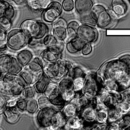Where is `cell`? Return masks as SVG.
<instances>
[{"mask_svg": "<svg viewBox=\"0 0 130 130\" xmlns=\"http://www.w3.org/2000/svg\"><path fill=\"white\" fill-rule=\"evenodd\" d=\"M101 84L104 79L114 81L120 92L130 88V55H124L117 59H113L103 65L97 73Z\"/></svg>", "mask_w": 130, "mask_h": 130, "instance_id": "6da1fadb", "label": "cell"}, {"mask_svg": "<svg viewBox=\"0 0 130 130\" xmlns=\"http://www.w3.org/2000/svg\"><path fill=\"white\" fill-rule=\"evenodd\" d=\"M26 86L19 75L1 73L0 91L2 94L12 97L21 96Z\"/></svg>", "mask_w": 130, "mask_h": 130, "instance_id": "7a4b0ae2", "label": "cell"}, {"mask_svg": "<svg viewBox=\"0 0 130 130\" xmlns=\"http://www.w3.org/2000/svg\"><path fill=\"white\" fill-rule=\"evenodd\" d=\"M20 28L31 38L43 40L50 33V28L43 21L34 19H27L24 21Z\"/></svg>", "mask_w": 130, "mask_h": 130, "instance_id": "3957f363", "label": "cell"}, {"mask_svg": "<svg viewBox=\"0 0 130 130\" xmlns=\"http://www.w3.org/2000/svg\"><path fill=\"white\" fill-rule=\"evenodd\" d=\"M72 64L68 61L60 60L56 62L47 63L44 66V73H46L53 81H61L63 78L69 75Z\"/></svg>", "mask_w": 130, "mask_h": 130, "instance_id": "277c9868", "label": "cell"}, {"mask_svg": "<svg viewBox=\"0 0 130 130\" xmlns=\"http://www.w3.org/2000/svg\"><path fill=\"white\" fill-rule=\"evenodd\" d=\"M91 14L95 20L97 26L100 28L109 27L117 18L112 9L108 11L102 5H94L91 11Z\"/></svg>", "mask_w": 130, "mask_h": 130, "instance_id": "5b68a950", "label": "cell"}, {"mask_svg": "<svg viewBox=\"0 0 130 130\" xmlns=\"http://www.w3.org/2000/svg\"><path fill=\"white\" fill-rule=\"evenodd\" d=\"M23 66L21 65L17 57L9 54H1L0 56V71L2 74H11L18 75Z\"/></svg>", "mask_w": 130, "mask_h": 130, "instance_id": "8992f818", "label": "cell"}, {"mask_svg": "<svg viewBox=\"0 0 130 130\" xmlns=\"http://www.w3.org/2000/svg\"><path fill=\"white\" fill-rule=\"evenodd\" d=\"M30 37L20 28L14 29L8 34V46L14 51L21 50L29 43Z\"/></svg>", "mask_w": 130, "mask_h": 130, "instance_id": "52a82bcc", "label": "cell"}, {"mask_svg": "<svg viewBox=\"0 0 130 130\" xmlns=\"http://www.w3.org/2000/svg\"><path fill=\"white\" fill-rule=\"evenodd\" d=\"M102 85L101 84L97 73L86 74L85 86L82 90V94L88 98L93 100L98 95Z\"/></svg>", "mask_w": 130, "mask_h": 130, "instance_id": "ba28073f", "label": "cell"}, {"mask_svg": "<svg viewBox=\"0 0 130 130\" xmlns=\"http://www.w3.org/2000/svg\"><path fill=\"white\" fill-rule=\"evenodd\" d=\"M64 47L63 41L59 40L56 45L45 48L41 53V58L47 63L59 62L62 60Z\"/></svg>", "mask_w": 130, "mask_h": 130, "instance_id": "9c48e42d", "label": "cell"}, {"mask_svg": "<svg viewBox=\"0 0 130 130\" xmlns=\"http://www.w3.org/2000/svg\"><path fill=\"white\" fill-rule=\"evenodd\" d=\"M58 85L61 95L66 103L72 101L75 98L76 92L73 88V79L70 76L63 78L59 81Z\"/></svg>", "mask_w": 130, "mask_h": 130, "instance_id": "30bf717a", "label": "cell"}, {"mask_svg": "<svg viewBox=\"0 0 130 130\" xmlns=\"http://www.w3.org/2000/svg\"><path fill=\"white\" fill-rule=\"evenodd\" d=\"M44 94L49 98L53 106L62 107L66 104V102L61 95L59 85L52 81L50 82L47 88L46 89Z\"/></svg>", "mask_w": 130, "mask_h": 130, "instance_id": "8fae6325", "label": "cell"}, {"mask_svg": "<svg viewBox=\"0 0 130 130\" xmlns=\"http://www.w3.org/2000/svg\"><path fill=\"white\" fill-rule=\"evenodd\" d=\"M56 110H57L55 107L51 106L40 109L37 114V123L39 127L50 129L52 118Z\"/></svg>", "mask_w": 130, "mask_h": 130, "instance_id": "7c38bea8", "label": "cell"}, {"mask_svg": "<svg viewBox=\"0 0 130 130\" xmlns=\"http://www.w3.org/2000/svg\"><path fill=\"white\" fill-rule=\"evenodd\" d=\"M77 37H80L85 43H94L98 39V31L94 26L82 24L78 29Z\"/></svg>", "mask_w": 130, "mask_h": 130, "instance_id": "4fadbf2b", "label": "cell"}, {"mask_svg": "<svg viewBox=\"0 0 130 130\" xmlns=\"http://www.w3.org/2000/svg\"><path fill=\"white\" fill-rule=\"evenodd\" d=\"M63 11L62 5L56 1H53L52 3L43 11L42 18L48 23H53L54 21L60 18Z\"/></svg>", "mask_w": 130, "mask_h": 130, "instance_id": "5bb4252c", "label": "cell"}, {"mask_svg": "<svg viewBox=\"0 0 130 130\" xmlns=\"http://www.w3.org/2000/svg\"><path fill=\"white\" fill-rule=\"evenodd\" d=\"M67 21L62 18H59L52 23L53 34L59 40H66L67 38Z\"/></svg>", "mask_w": 130, "mask_h": 130, "instance_id": "9a60e30c", "label": "cell"}, {"mask_svg": "<svg viewBox=\"0 0 130 130\" xmlns=\"http://www.w3.org/2000/svg\"><path fill=\"white\" fill-rule=\"evenodd\" d=\"M96 114L97 109L95 107V104L92 105V104L82 107L79 111V116L84 120L85 123H94L96 122Z\"/></svg>", "mask_w": 130, "mask_h": 130, "instance_id": "2e32d148", "label": "cell"}, {"mask_svg": "<svg viewBox=\"0 0 130 130\" xmlns=\"http://www.w3.org/2000/svg\"><path fill=\"white\" fill-rule=\"evenodd\" d=\"M43 59L39 57H35L34 58L31 62L25 67V69H27V70H29L30 72H31L32 73H34V75H36L37 76H38L39 78L41 77V75L43 74L44 72V65H43Z\"/></svg>", "mask_w": 130, "mask_h": 130, "instance_id": "e0dca14e", "label": "cell"}, {"mask_svg": "<svg viewBox=\"0 0 130 130\" xmlns=\"http://www.w3.org/2000/svg\"><path fill=\"white\" fill-rule=\"evenodd\" d=\"M2 114L4 116V118L5 121L9 123V124H14L16 123L19 119H20V110L16 107H5Z\"/></svg>", "mask_w": 130, "mask_h": 130, "instance_id": "ac0fdd59", "label": "cell"}, {"mask_svg": "<svg viewBox=\"0 0 130 130\" xmlns=\"http://www.w3.org/2000/svg\"><path fill=\"white\" fill-rule=\"evenodd\" d=\"M85 43H86L83 40H82L78 37H76L75 38H72V39L68 40V42L66 45V48L69 53L75 54V53L82 52Z\"/></svg>", "mask_w": 130, "mask_h": 130, "instance_id": "d6986e66", "label": "cell"}, {"mask_svg": "<svg viewBox=\"0 0 130 130\" xmlns=\"http://www.w3.org/2000/svg\"><path fill=\"white\" fill-rule=\"evenodd\" d=\"M67 118L65 117L62 110H56L54 113L52 120L50 129H64L67 123Z\"/></svg>", "mask_w": 130, "mask_h": 130, "instance_id": "ffe728a7", "label": "cell"}, {"mask_svg": "<svg viewBox=\"0 0 130 130\" xmlns=\"http://www.w3.org/2000/svg\"><path fill=\"white\" fill-rule=\"evenodd\" d=\"M75 10L79 15L86 14L91 13L93 8V0H75Z\"/></svg>", "mask_w": 130, "mask_h": 130, "instance_id": "44dd1931", "label": "cell"}, {"mask_svg": "<svg viewBox=\"0 0 130 130\" xmlns=\"http://www.w3.org/2000/svg\"><path fill=\"white\" fill-rule=\"evenodd\" d=\"M15 15L14 7L6 0L0 1V17H5L10 20H13Z\"/></svg>", "mask_w": 130, "mask_h": 130, "instance_id": "7402d4cb", "label": "cell"}, {"mask_svg": "<svg viewBox=\"0 0 130 130\" xmlns=\"http://www.w3.org/2000/svg\"><path fill=\"white\" fill-rule=\"evenodd\" d=\"M61 110L63 113V114L65 115V117L67 119H69V118H71V117H75L76 115H78L80 109L75 103L70 101V102H67L62 107Z\"/></svg>", "mask_w": 130, "mask_h": 130, "instance_id": "603a6c76", "label": "cell"}, {"mask_svg": "<svg viewBox=\"0 0 130 130\" xmlns=\"http://www.w3.org/2000/svg\"><path fill=\"white\" fill-rule=\"evenodd\" d=\"M50 82H51L50 78L46 73L43 72V74L41 75V77L34 85V86L37 94H43L45 91H46V89L47 88L49 84L50 83Z\"/></svg>", "mask_w": 130, "mask_h": 130, "instance_id": "cb8c5ba5", "label": "cell"}, {"mask_svg": "<svg viewBox=\"0 0 130 130\" xmlns=\"http://www.w3.org/2000/svg\"><path fill=\"white\" fill-rule=\"evenodd\" d=\"M111 9L117 16H123L127 12L128 5L124 0H112Z\"/></svg>", "mask_w": 130, "mask_h": 130, "instance_id": "d4e9b609", "label": "cell"}, {"mask_svg": "<svg viewBox=\"0 0 130 130\" xmlns=\"http://www.w3.org/2000/svg\"><path fill=\"white\" fill-rule=\"evenodd\" d=\"M64 129L72 130L84 129V120L79 115H76L75 117L69 118Z\"/></svg>", "mask_w": 130, "mask_h": 130, "instance_id": "484cf974", "label": "cell"}, {"mask_svg": "<svg viewBox=\"0 0 130 130\" xmlns=\"http://www.w3.org/2000/svg\"><path fill=\"white\" fill-rule=\"evenodd\" d=\"M17 59L23 67L27 66L34 59V54L30 50H21L17 53Z\"/></svg>", "mask_w": 130, "mask_h": 130, "instance_id": "4316f807", "label": "cell"}, {"mask_svg": "<svg viewBox=\"0 0 130 130\" xmlns=\"http://www.w3.org/2000/svg\"><path fill=\"white\" fill-rule=\"evenodd\" d=\"M53 0H27L28 6L34 11H44Z\"/></svg>", "mask_w": 130, "mask_h": 130, "instance_id": "83f0119b", "label": "cell"}, {"mask_svg": "<svg viewBox=\"0 0 130 130\" xmlns=\"http://www.w3.org/2000/svg\"><path fill=\"white\" fill-rule=\"evenodd\" d=\"M18 75L24 82V83L26 84L27 86L34 85L36 83V82L40 78L38 76H37L36 75H34V73H32L31 72H30L29 70H27L25 68H24L21 70V72H20V74Z\"/></svg>", "mask_w": 130, "mask_h": 130, "instance_id": "f1b7e54d", "label": "cell"}, {"mask_svg": "<svg viewBox=\"0 0 130 130\" xmlns=\"http://www.w3.org/2000/svg\"><path fill=\"white\" fill-rule=\"evenodd\" d=\"M123 114L117 108V107L108 109V123L118 122L122 119Z\"/></svg>", "mask_w": 130, "mask_h": 130, "instance_id": "f546056e", "label": "cell"}, {"mask_svg": "<svg viewBox=\"0 0 130 130\" xmlns=\"http://www.w3.org/2000/svg\"><path fill=\"white\" fill-rule=\"evenodd\" d=\"M79 26H80V24L76 21H72L68 23V27H67L68 40L77 37L78 29Z\"/></svg>", "mask_w": 130, "mask_h": 130, "instance_id": "4dcf8cb0", "label": "cell"}, {"mask_svg": "<svg viewBox=\"0 0 130 130\" xmlns=\"http://www.w3.org/2000/svg\"><path fill=\"white\" fill-rule=\"evenodd\" d=\"M96 122L100 123H108V110L107 109H97Z\"/></svg>", "mask_w": 130, "mask_h": 130, "instance_id": "1f68e13d", "label": "cell"}, {"mask_svg": "<svg viewBox=\"0 0 130 130\" xmlns=\"http://www.w3.org/2000/svg\"><path fill=\"white\" fill-rule=\"evenodd\" d=\"M40 109L38 102L37 100L34 98L32 99H28L27 100V110L26 111L30 113V114H34L36 113Z\"/></svg>", "mask_w": 130, "mask_h": 130, "instance_id": "d6a6232c", "label": "cell"}, {"mask_svg": "<svg viewBox=\"0 0 130 130\" xmlns=\"http://www.w3.org/2000/svg\"><path fill=\"white\" fill-rule=\"evenodd\" d=\"M73 79V88L77 93H82V90L85 86V77H78Z\"/></svg>", "mask_w": 130, "mask_h": 130, "instance_id": "836d02e7", "label": "cell"}, {"mask_svg": "<svg viewBox=\"0 0 130 130\" xmlns=\"http://www.w3.org/2000/svg\"><path fill=\"white\" fill-rule=\"evenodd\" d=\"M59 40L53 35V34H47L43 39V46L46 48L50 46H53L56 45L59 43Z\"/></svg>", "mask_w": 130, "mask_h": 130, "instance_id": "e575fe53", "label": "cell"}, {"mask_svg": "<svg viewBox=\"0 0 130 130\" xmlns=\"http://www.w3.org/2000/svg\"><path fill=\"white\" fill-rule=\"evenodd\" d=\"M37 94L34 86H31V85H29V86H26L24 91H23V94H22V97L26 98L27 100L28 99H32V98H34L36 94Z\"/></svg>", "mask_w": 130, "mask_h": 130, "instance_id": "d590c367", "label": "cell"}, {"mask_svg": "<svg viewBox=\"0 0 130 130\" xmlns=\"http://www.w3.org/2000/svg\"><path fill=\"white\" fill-rule=\"evenodd\" d=\"M69 76H70L72 78H75L78 77H85L86 73L84 72V70L79 67V66H72V68L70 70V72L69 74Z\"/></svg>", "mask_w": 130, "mask_h": 130, "instance_id": "8d00e7d4", "label": "cell"}, {"mask_svg": "<svg viewBox=\"0 0 130 130\" xmlns=\"http://www.w3.org/2000/svg\"><path fill=\"white\" fill-rule=\"evenodd\" d=\"M80 20H81V22L82 24L91 25V26H94V27L97 26L96 21L94 19V18L92 17V15L91 14V13L83 14V15H80Z\"/></svg>", "mask_w": 130, "mask_h": 130, "instance_id": "74e56055", "label": "cell"}, {"mask_svg": "<svg viewBox=\"0 0 130 130\" xmlns=\"http://www.w3.org/2000/svg\"><path fill=\"white\" fill-rule=\"evenodd\" d=\"M8 46V34L3 29H1L0 31V49L2 52Z\"/></svg>", "mask_w": 130, "mask_h": 130, "instance_id": "f35d334b", "label": "cell"}, {"mask_svg": "<svg viewBox=\"0 0 130 130\" xmlns=\"http://www.w3.org/2000/svg\"><path fill=\"white\" fill-rule=\"evenodd\" d=\"M117 108L124 115L130 111V102L126 101H121L117 106Z\"/></svg>", "mask_w": 130, "mask_h": 130, "instance_id": "ab89813d", "label": "cell"}, {"mask_svg": "<svg viewBox=\"0 0 130 130\" xmlns=\"http://www.w3.org/2000/svg\"><path fill=\"white\" fill-rule=\"evenodd\" d=\"M37 102H38L40 109L47 107H50L52 105L50 101L49 100V98L44 94L43 95H41L40 97H39V98L37 99Z\"/></svg>", "mask_w": 130, "mask_h": 130, "instance_id": "60d3db41", "label": "cell"}, {"mask_svg": "<svg viewBox=\"0 0 130 130\" xmlns=\"http://www.w3.org/2000/svg\"><path fill=\"white\" fill-rule=\"evenodd\" d=\"M0 26L1 29L8 31V30L11 29L12 26V21L5 17H0Z\"/></svg>", "mask_w": 130, "mask_h": 130, "instance_id": "b9f144b4", "label": "cell"}, {"mask_svg": "<svg viewBox=\"0 0 130 130\" xmlns=\"http://www.w3.org/2000/svg\"><path fill=\"white\" fill-rule=\"evenodd\" d=\"M63 10L66 11H72L75 8V2L73 0H63L62 2Z\"/></svg>", "mask_w": 130, "mask_h": 130, "instance_id": "7bdbcfd3", "label": "cell"}, {"mask_svg": "<svg viewBox=\"0 0 130 130\" xmlns=\"http://www.w3.org/2000/svg\"><path fill=\"white\" fill-rule=\"evenodd\" d=\"M27 100L24 98H20L18 100L16 107L21 112L26 111L27 110Z\"/></svg>", "mask_w": 130, "mask_h": 130, "instance_id": "ee69618b", "label": "cell"}, {"mask_svg": "<svg viewBox=\"0 0 130 130\" xmlns=\"http://www.w3.org/2000/svg\"><path fill=\"white\" fill-rule=\"evenodd\" d=\"M93 50V47L91 46V43H86L82 50V53L83 56H88L91 53Z\"/></svg>", "mask_w": 130, "mask_h": 130, "instance_id": "f6af8a7d", "label": "cell"}, {"mask_svg": "<svg viewBox=\"0 0 130 130\" xmlns=\"http://www.w3.org/2000/svg\"><path fill=\"white\" fill-rule=\"evenodd\" d=\"M120 93L122 101H126L130 102V88L126 89V90L122 91Z\"/></svg>", "mask_w": 130, "mask_h": 130, "instance_id": "bcb514c9", "label": "cell"}, {"mask_svg": "<svg viewBox=\"0 0 130 130\" xmlns=\"http://www.w3.org/2000/svg\"><path fill=\"white\" fill-rule=\"evenodd\" d=\"M91 129H95V130L107 129V123H100L96 122V123L92 124Z\"/></svg>", "mask_w": 130, "mask_h": 130, "instance_id": "7dc6e473", "label": "cell"}, {"mask_svg": "<svg viewBox=\"0 0 130 130\" xmlns=\"http://www.w3.org/2000/svg\"><path fill=\"white\" fill-rule=\"evenodd\" d=\"M18 100V97L16 98H12V99L8 100L7 103H6V107H16Z\"/></svg>", "mask_w": 130, "mask_h": 130, "instance_id": "c3c4849f", "label": "cell"}, {"mask_svg": "<svg viewBox=\"0 0 130 130\" xmlns=\"http://www.w3.org/2000/svg\"><path fill=\"white\" fill-rule=\"evenodd\" d=\"M1 101H0V108H1V113H2L5 107H6V103H7V101L6 99L3 97V96H1Z\"/></svg>", "mask_w": 130, "mask_h": 130, "instance_id": "681fc988", "label": "cell"}, {"mask_svg": "<svg viewBox=\"0 0 130 130\" xmlns=\"http://www.w3.org/2000/svg\"><path fill=\"white\" fill-rule=\"evenodd\" d=\"M10 1H14V2H16V1H18V0H10Z\"/></svg>", "mask_w": 130, "mask_h": 130, "instance_id": "f907efd6", "label": "cell"}]
</instances>
